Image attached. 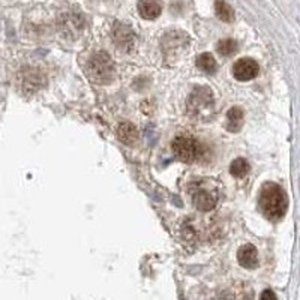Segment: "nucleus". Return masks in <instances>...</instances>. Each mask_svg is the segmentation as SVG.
Segmentation results:
<instances>
[{"mask_svg": "<svg viewBox=\"0 0 300 300\" xmlns=\"http://www.w3.org/2000/svg\"><path fill=\"white\" fill-rule=\"evenodd\" d=\"M171 149L176 158L186 164L195 162L197 159L201 158L204 150L203 144L191 135H177L171 143Z\"/></svg>", "mask_w": 300, "mask_h": 300, "instance_id": "4", "label": "nucleus"}, {"mask_svg": "<svg viewBox=\"0 0 300 300\" xmlns=\"http://www.w3.org/2000/svg\"><path fill=\"white\" fill-rule=\"evenodd\" d=\"M138 12L146 20H155L162 12L161 0H138Z\"/></svg>", "mask_w": 300, "mask_h": 300, "instance_id": "11", "label": "nucleus"}, {"mask_svg": "<svg viewBox=\"0 0 300 300\" xmlns=\"http://www.w3.org/2000/svg\"><path fill=\"white\" fill-rule=\"evenodd\" d=\"M197 66L201 69L203 72H207V74H213L216 71V60L215 57L210 54V53H203L197 57Z\"/></svg>", "mask_w": 300, "mask_h": 300, "instance_id": "16", "label": "nucleus"}, {"mask_svg": "<svg viewBox=\"0 0 300 300\" xmlns=\"http://www.w3.org/2000/svg\"><path fill=\"white\" fill-rule=\"evenodd\" d=\"M87 77L95 84H108L114 78V62L105 51L95 53L86 65Z\"/></svg>", "mask_w": 300, "mask_h": 300, "instance_id": "2", "label": "nucleus"}, {"mask_svg": "<svg viewBox=\"0 0 300 300\" xmlns=\"http://www.w3.org/2000/svg\"><path fill=\"white\" fill-rule=\"evenodd\" d=\"M215 182L209 183V180H198L192 182L189 185V194H191V201L194 206L201 210V212H210L218 204V188L213 185Z\"/></svg>", "mask_w": 300, "mask_h": 300, "instance_id": "3", "label": "nucleus"}, {"mask_svg": "<svg viewBox=\"0 0 300 300\" xmlns=\"http://www.w3.org/2000/svg\"><path fill=\"white\" fill-rule=\"evenodd\" d=\"M60 27H62V32L66 36L74 38V36H77L83 30V21L78 20V18H75V17H72V23H71V15H69V17L63 18V23H62Z\"/></svg>", "mask_w": 300, "mask_h": 300, "instance_id": "14", "label": "nucleus"}, {"mask_svg": "<svg viewBox=\"0 0 300 300\" xmlns=\"http://www.w3.org/2000/svg\"><path fill=\"white\" fill-rule=\"evenodd\" d=\"M227 129L230 132H239L243 126V110L240 107H233L227 113Z\"/></svg>", "mask_w": 300, "mask_h": 300, "instance_id": "13", "label": "nucleus"}, {"mask_svg": "<svg viewBox=\"0 0 300 300\" xmlns=\"http://www.w3.org/2000/svg\"><path fill=\"white\" fill-rule=\"evenodd\" d=\"M237 47H239L237 42L234 39H231V38L221 39L218 42V45H216L219 54H222V56H231V54H234L237 51Z\"/></svg>", "mask_w": 300, "mask_h": 300, "instance_id": "18", "label": "nucleus"}, {"mask_svg": "<svg viewBox=\"0 0 300 300\" xmlns=\"http://www.w3.org/2000/svg\"><path fill=\"white\" fill-rule=\"evenodd\" d=\"M44 84H45V77L38 69L29 68V69H24L23 72H20V75H18V87L26 95H32V93L38 92L39 89L44 87Z\"/></svg>", "mask_w": 300, "mask_h": 300, "instance_id": "6", "label": "nucleus"}, {"mask_svg": "<svg viewBox=\"0 0 300 300\" xmlns=\"http://www.w3.org/2000/svg\"><path fill=\"white\" fill-rule=\"evenodd\" d=\"M215 12L218 15V18L225 23L234 21V11L228 3L224 2V0H216L215 2Z\"/></svg>", "mask_w": 300, "mask_h": 300, "instance_id": "15", "label": "nucleus"}, {"mask_svg": "<svg viewBox=\"0 0 300 300\" xmlns=\"http://www.w3.org/2000/svg\"><path fill=\"white\" fill-rule=\"evenodd\" d=\"M230 173L231 176L240 179V177H245L248 173H249V162L243 158H237L231 162L230 165Z\"/></svg>", "mask_w": 300, "mask_h": 300, "instance_id": "17", "label": "nucleus"}, {"mask_svg": "<svg viewBox=\"0 0 300 300\" xmlns=\"http://www.w3.org/2000/svg\"><path fill=\"white\" fill-rule=\"evenodd\" d=\"M260 300H278L276 299V294L272 291V290H264L260 296Z\"/></svg>", "mask_w": 300, "mask_h": 300, "instance_id": "19", "label": "nucleus"}, {"mask_svg": "<svg viewBox=\"0 0 300 300\" xmlns=\"http://www.w3.org/2000/svg\"><path fill=\"white\" fill-rule=\"evenodd\" d=\"M113 36H114V42L119 48L125 50V51H131L134 48V42H135V35L134 32L126 26V24H116L114 27V32H113Z\"/></svg>", "mask_w": 300, "mask_h": 300, "instance_id": "9", "label": "nucleus"}, {"mask_svg": "<svg viewBox=\"0 0 300 300\" xmlns=\"http://www.w3.org/2000/svg\"><path fill=\"white\" fill-rule=\"evenodd\" d=\"M213 93L209 87L197 86L188 98V111L194 116H203L213 108Z\"/></svg>", "mask_w": 300, "mask_h": 300, "instance_id": "5", "label": "nucleus"}, {"mask_svg": "<svg viewBox=\"0 0 300 300\" xmlns=\"http://www.w3.org/2000/svg\"><path fill=\"white\" fill-rule=\"evenodd\" d=\"M186 45H188V36L182 32H170L164 36L162 41V48L165 54L179 53Z\"/></svg>", "mask_w": 300, "mask_h": 300, "instance_id": "8", "label": "nucleus"}, {"mask_svg": "<svg viewBox=\"0 0 300 300\" xmlns=\"http://www.w3.org/2000/svg\"><path fill=\"white\" fill-rule=\"evenodd\" d=\"M258 207L270 221H279L288 210V198L285 191L276 183H266L260 191Z\"/></svg>", "mask_w": 300, "mask_h": 300, "instance_id": "1", "label": "nucleus"}, {"mask_svg": "<svg viewBox=\"0 0 300 300\" xmlns=\"http://www.w3.org/2000/svg\"><path fill=\"white\" fill-rule=\"evenodd\" d=\"M260 72V66L254 59H249V57H243L239 59L234 66H233V75L236 80L239 81H249L258 75Z\"/></svg>", "mask_w": 300, "mask_h": 300, "instance_id": "7", "label": "nucleus"}, {"mask_svg": "<svg viewBox=\"0 0 300 300\" xmlns=\"http://www.w3.org/2000/svg\"><path fill=\"white\" fill-rule=\"evenodd\" d=\"M237 261L245 269H255L258 266V252L254 245H243L237 251Z\"/></svg>", "mask_w": 300, "mask_h": 300, "instance_id": "10", "label": "nucleus"}, {"mask_svg": "<svg viewBox=\"0 0 300 300\" xmlns=\"http://www.w3.org/2000/svg\"><path fill=\"white\" fill-rule=\"evenodd\" d=\"M116 134H117L119 141L126 144V146H134L138 141V129L131 122L119 123V126L116 129Z\"/></svg>", "mask_w": 300, "mask_h": 300, "instance_id": "12", "label": "nucleus"}]
</instances>
